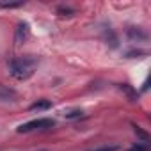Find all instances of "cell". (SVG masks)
<instances>
[{"label":"cell","mask_w":151,"mask_h":151,"mask_svg":"<svg viewBox=\"0 0 151 151\" xmlns=\"http://www.w3.org/2000/svg\"><path fill=\"white\" fill-rule=\"evenodd\" d=\"M37 57L34 55H22V57H16L13 60H9V73L16 80H27L30 78L36 68H37Z\"/></svg>","instance_id":"1"},{"label":"cell","mask_w":151,"mask_h":151,"mask_svg":"<svg viewBox=\"0 0 151 151\" xmlns=\"http://www.w3.org/2000/svg\"><path fill=\"white\" fill-rule=\"evenodd\" d=\"M55 126V121L50 119V117H39V119H32V121H27L23 124L18 126V132L20 133H29V132H34V130H48Z\"/></svg>","instance_id":"2"},{"label":"cell","mask_w":151,"mask_h":151,"mask_svg":"<svg viewBox=\"0 0 151 151\" xmlns=\"http://www.w3.org/2000/svg\"><path fill=\"white\" fill-rule=\"evenodd\" d=\"M29 34H30L29 23H25V22L18 23V29H16V41H18V43H23V41L29 37Z\"/></svg>","instance_id":"3"},{"label":"cell","mask_w":151,"mask_h":151,"mask_svg":"<svg viewBox=\"0 0 151 151\" xmlns=\"http://www.w3.org/2000/svg\"><path fill=\"white\" fill-rule=\"evenodd\" d=\"M50 107H52V103L48 100H39V101H36V103L30 105V110H46Z\"/></svg>","instance_id":"4"},{"label":"cell","mask_w":151,"mask_h":151,"mask_svg":"<svg viewBox=\"0 0 151 151\" xmlns=\"http://www.w3.org/2000/svg\"><path fill=\"white\" fill-rule=\"evenodd\" d=\"M128 36L132 39H146V32H142L140 29H135V27L128 29Z\"/></svg>","instance_id":"5"},{"label":"cell","mask_w":151,"mask_h":151,"mask_svg":"<svg viewBox=\"0 0 151 151\" xmlns=\"http://www.w3.org/2000/svg\"><path fill=\"white\" fill-rule=\"evenodd\" d=\"M11 96H14V91L6 89V87H0V100H9Z\"/></svg>","instance_id":"6"},{"label":"cell","mask_w":151,"mask_h":151,"mask_svg":"<svg viewBox=\"0 0 151 151\" xmlns=\"http://www.w3.org/2000/svg\"><path fill=\"white\" fill-rule=\"evenodd\" d=\"M119 149V146H116V144H110V146H100V147H96V149H91V151H117Z\"/></svg>","instance_id":"7"},{"label":"cell","mask_w":151,"mask_h":151,"mask_svg":"<svg viewBox=\"0 0 151 151\" xmlns=\"http://www.w3.org/2000/svg\"><path fill=\"white\" fill-rule=\"evenodd\" d=\"M82 116H84L82 110H71V112L66 114V119H78V117H82Z\"/></svg>","instance_id":"8"},{"label":"cell","mask_w":151,"mask_h":151,"mask_svg":"<svg viewBox=\"0 0 151 151\" xmlns=\"http://www.w3.org/2000/svg\"><path fill=\"white\" fill-rule=\"evenodd\" d=\"M128 151H147V146L146 144H133Z\"/></svg>","instance_id":"9"},{"label":"cell","mask_w":151,"mask_h":151,"mask_svg":"<svg viewBox=\"0 0 151 151\" xmlns=\"http://www.w3.org/2000/svg\"><path fill=\"white\" fill-rule=\"evenodd\" d=\"M43 151H45V149H43Z\"/></svg>","instance_id":"10"}]
</instances>
